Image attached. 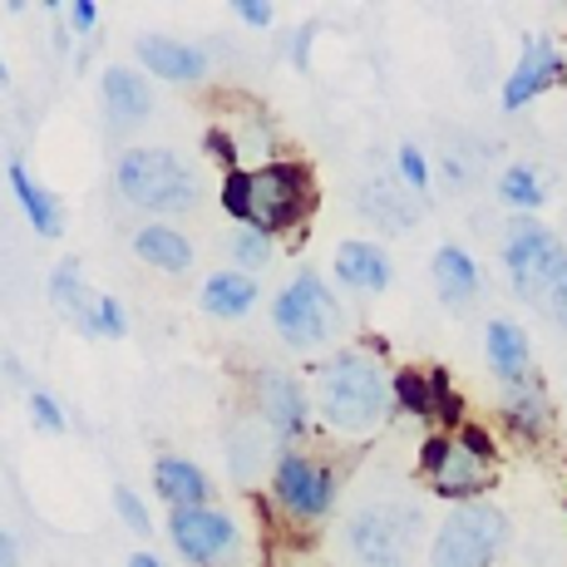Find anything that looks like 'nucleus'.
I'll use <instances>...</instances> for the list:
<instances>
[{"instance_id": "f257e3e1", "label": "nucleus", "mask_w": 567, "mask_h": 567, "mask_svg": "<svg viewBox=\"0 0 567 567\" xmlns=\"http://www.w3.org/2000/svg\"><path fill=\"white\" fill-rule=\"evenodd\" d=\"M390 405H395V375H385L380 355H370L365 346H346L316 365L311 410L321 414L326 430L346 434V440H365L385 424Z\"/></svg>"}, {"instance_id": "f03ea898", "label": "nucleus", "mask_w": 567, "mask_h": 567, "mask_svg": "<svg viewBox=\"0 0 567 567\" xmlns=\"http://www.w3.org/2000/svg\"><path fill=\"white\" fill-rule=\"evenodd\" d=\"M311 207H316V178L297 158H271L223 178V213L237 227H257L267 237L301 233Z\"/></svg>"}, {"instance_id": "7ed1b4c3", "label": "nucleus", "mask_w": 567, "mask_h": 567, "mask_svg": "<svg viewBox=\"0 0 567 567\" xmlns=\"http://www.w3.org/2000/svg\"><path fill=\"white\" fill-rule=\"evenodd\" d=\"M114 188L128 207H144V213H154L158 223L193 213L203 198L193 163L178 158L173 148H158V144L124 148V154L114 158Z\"/></svg>"}, {"instance_id": "20e7f679", "label": "nucleus", "mask_w": 567, "mask_h": 567, "mask_svg": "<svg viewBox=\"0 0 567 567\" xmlns=\"http://www.w3.org/2000/svg\"><path fill=\"white\" fill-rule=\"evenodd\" d=\"M420 474L444 504H474L498 484L494 440L468 420L460 430H434L420 450Z\"/></svg>"}, {"instance_id": "39448f33", "label": "nucleus", "mask_w": 567, "mask_h": 567, "mask_svg": "<svg viewBox=\"0 0 567 567\" xmlns=\"http://www.w3.org/2000/svg\"><path fill=\"white\" fill-rule=\"evenodd\" d=\"M424 543V514L410 504H361L341 523V553L355 567H410Z\"/></svg>"}, {"instance_id": "423d86ee", "label": "nucleus", "mask_w": 567, "mask_h": 567, "mask_svg": "<svg viewBox=\"0 0 567 567\" xmlns=\"http://www.w3.org/2000/svg\"><path fill=\"white\" fill-rule=\"evenodd\" d=\"M508 548V518L498 504L474 498L454 504L450 518L430 538V567H494L498 553Z\"/></svg>"}, {"instance_id": "0eeeda50", "label": "nucleus", "mask_w": 567, "mask_h": 567, "mask_svg": "<svg viewBox=\"0 0 567 567\" xmlns=\"http://www.w3.org/2000/svg\"><path fill=\"white\" fill-rule=\"evenodd\" d=\"M271 331L291 351H321L341 331V301H336L331 281L321 271H297L271 301Z\"/></svg>"}, {"instance_id": "6e6552de", "label": "nucleus", "mask_w": 567, "mask_h": 567, "mask_svg": "<svg viewBox=\"0 0 567 567\" xmlns=\"http://www.w3.org/2000/svg\"><path fill=\"white\" fill-rule=\"evenodd\" d=\"M504 271L508 281H514L518 297L528 301H548L553 291L567 281V247L563 237H553L543 223H533V217H514L504 233Z\"/></svg>"}, {"instance_id": "1a4fd4ad", "label": "nucleus", "mask_w": 567, "mask_h": 567, "mask_svg": "<svg viewBox=\"0 0 567 567\" xmlns=\"http://www.w3.org/2000/svg\"><path fill=\"white\" fill-rule=\"evenodd\" d=\"M271 504L287 523L297 528H311V523H326L336 508V468L311 460L307 450H281L277 464H271Z\"/></svg>"}, {"instance_id": "9d476101", "label": "nucleus", "mask_w": 567, "mask_h": 567, "mask_svg": "<svg viewBox=\"0 0 567 567\" xmlns=\"http://www.w3.org/2000/svg\"><path fill=\"white\" fill-rule=\"evenodd\" d=\"M168 538H173V548H178V558L193 567H233L243 558V528L217 504L168 514Z\"/></svg>"}, {"instance_id": "9b49d317", "label": "nucleus", "mask_w": 567, "mask_h": 567, "mask_svg": "<svg viewBox=\"0 0 567 567\" xmlns=\"http://www.w3.org/2000/svg\"><path fill=\"white\" fill-rule=\"evenodd\" d=\"M50 301L80 326L84 336H100V341H124L128 336V311L118 297L109 291H94L90 281L80 277V261L64 257L60 267L50 271Z\"/></svg>"}, {"instance_id": "f8f14e48", "label": "nucleus", "mask_w": 567, "mask_h": 567, "mask_svg": "<svg viewBox=\"0 0 567 567\" xmlns=\"http://www.w3.org/2000/svg\"><path fill=\"white\" fill-rule=\"evenodd\" d=\"M252 400H257V420L271 430V440L281 450H297L311 430V390L297 375L267 365L252 375Z\"/></svg>"}, {"instance_id": "ddd939ff", "label": "nucleus", "mask_w": 567, "mask_h": 567, "mask_svg": "<svg viewBox=\"0 0 567 567\" xmlns=\"http://www.w3.org/2000/svg\"><path fill=\"white\" fill-rule=\"evenodd\" d=\"M563 80H567V60H563V50L553 45V35H528L518 50V64L504 80L498 104H504V114H518V109H528L538 94L558 90Z\"/></svg>"}, {"instance_id": "4468645a", "label": "nucleus", "mask_w": 567, "mask_h": 567, "mask_svg": "<svg viewBox=\"0 0 567 567\" xmlns=\"http://www.w3.org/2000/svg\"><path fill=\"white\" fill-rule=\"evenodd\" d=\"M331 271L355 297H380V291H390V281H395V261H390V252L380 243H370V237H346L331 257Z\"/></svg>"}, {"instance_id": "2eb2a0df", "label": "nucleus", "mask_w": 567, "mask_h": 567, "mask_svg": "<svg viewBox=\"0 0 567 567\" xmlns=\"http://www.w3.org/2000/svg\"><path fill=\"white\" fill-rule=\"evenodd\" d=\"M138 64H144L148 80H168V84H203L207 80V50L193 45V40H168V35H138Z\"/></svg>"}, {"instance_id": "dca6fc26", "label": "nucleus", "mask_w": 567, "mask_h": 567, "mask_svg": "<svg viewBox=\"0 0 567 567\" xmlns=\"http://www.w3.org/2000/svg\"><path fill=\"white\" fill-rule=\"evenodd\" d=\"M484 355H488V370H494L498 385H523V380H533V341L508 316H494V321L484 326Z\"/></svg>"}, {"instance_id": "f3484780", "label": "nucleus", "mask_w": 567, "mask_h": 567, "mask_svg": "<svg viewBox=\"0 0 567 567\" xmlns=\"http://www.w3.org/2000/svg\"><path fill=\"white\" fill-rule=\"evenodd\" d=\"M100 100H104L109 124L128 128V124H144V118L154 114V84H148L138 70H128V64H109L104 80H100Z\"/></svg>"}, {"instance_id": "a211bd4d", "label": "nucleus", "mask_w": 567, "mask_h": 567, "mask_svg": "<svg viewBox=\"0 0 567 567\" xmlns=\"http://www.w3.org/2000/svg\"><path fill=\"white\" fill-rule=\"evenodd\" d=\"M154 488L173 514H178V508L213 504V478H207V468L183 460V454H163V460H154Z\"/></svg>"}, {"instance_id": "6ab92c4d", "label": "nucleus", "mask_w": 567, "mask_h": 567, "mask_svg": "<svg viewBox=\"0 0 567 567\" xmlns=\"http://www.w3.org/2000/svg\"><path fill=\"white\" fill-rule=\"evenodd\" d=\"M498 414L504 424L518 434V440H543L553 430V400H548V385L538 375L523 380V385H504L498 395Z\"/></svg>"}, {"instance_id": "aec40b11", "label": "nucleus", "mask_w": 567, "mask_h": 567, "mask_svg": "<svg viewBox=\"0 0 567 567\" xmlns=\"http://www.w3.org/2000/svg\"><path fill=\"white\" fill-rule=\"evenodd\" d=\"M134 257L144 261V267L163 271V277H183V271H193V243L183 227L173 223H144L134 233Z\"/></svg>"}, {"instance_id": "412c9836", "label": "nucleus", "mask_w": 567, "mask_h": 567, "mask_svg": "<svg viewBox=\"0 0 567 567\" xmlns=\"http://www.w3.org/2000/svg\"><path fill=\"white\" fill-rule=\"evenodd\" d=\"M277 454H281V444L271 450V430L261 420H243V424H233V434H227V464H233V474L243 488L257 484L261 474L271 478Z\"/></svg>"}, {"instance_id": "4be33fe9", "label": "nucleus", "mask_w": 567, "mask_h": 567, "mask_svg": "<svg viewBox=\"0 0 567 567\" xmlns=\"http://www.w3.org/2000/svg\"><path fill=\"white\" fill-rule=\"evenodd\" d=\"M430 277H434V291H440L444 307H468V301L478 297V287H484L478 261L468 257L460 243H444L440 252L430 257Z\"/></svg>"}, {"instance_id": "5701e85b", "label": "nucleus", "mask_w": 567, "mask_h": 567, "mask_svg": "<svg viewBox=\"0 0 567 567\" xmlns=\"http://www.w3.org/2000/svg\"><path fill=\"white\" fill-rule=\"evenodd\" d=\"M257 297H261L257 277H252V271H237V267L213 271V277L203 281V291H198L203 311L217 316V321H243V316L257 307Z\"/></svg>"}, {"instance_id": "b1692460", "label": "nucleus", "mask_w": 567, "mask_h": 567, "mask_svg": "<svg viewBox=\"0 0 567 567\" xmlns=\"http://www.w3.org/2000/svg\"><path fill=\"white\" fill-rule=\"evenodd\" d=\"M6 178H10V193H16L20 213H25V223L35 227V237H45V243H60V237H64V213H60V203H54V193L45 188V183L30 178L25 163H10Z\"/></svg>"}, {"instance_id": "393cba45", "label": "nucleus", "mask_w": 567, "mask_h": 567, "mask_svg": "<svg viewBox=\"0 0 567 567\" xmlns=\"http://www.w3.org/2000/svg\"><path fill=\"white\" fill-rule=\"evenodd\" d=\"M498 203L518 217H533L548 203V183H543V173L533 168V163H508V168L498 173Z\"/></svg>"}, {"instance_id": "a878e982", "label": "nucleus", "mask_w": 567, "mask_h": 567, "mask_svg": "<svg viewBox=\"0 0 567 567\" xmlns=\"http://www.w3.org/2000/svg\"><path fill=\"white\" fill-rule=\"evenodd\" d=\"M395 405L420 424H440V400H434V370H400L395 375Z\"/></svg>"}, {"instance_id": "bb28decb", "label": "nucleus", "mask_w": 567, "mask_h": 567, "mask_svg": "<svg viewBox=\"0 0 567 567\" xmlns=\"http://www.w3.org/2000/svg\"><path fill=\"white\" fill-rule=\"evenodd\" d=\"M227 252H233L237 271H252V277H257V271L271 261V252H277V247H271V237L257 233V227H237L233 243H227Z\"/></svg>"}, {"instance_id": "cd10ccee", "label": "nucleus", "mask_w": 567, "mask_h": 567, "mask_svg": "<svg viewBox=\"0 0 567 567\" xmlns=\"http://www.w3.org/2000/svg\"><path fill=\"white\" fill-rule=\"evenodd\" d=\"M203 154L213 158L223 173H237V168H243V144H237V138L227 134L223 124H217V128H207V134H203Z\"/></svg>"}, {"instance_id": "c85d7f7f", "label": "nucleus", "mask_w": 567, "mask_h": 567, "mask_svg": "<svg viewBox=\"0 0 567 567\" xmlns=\"http://www.w3.org/2000/svg\"><path fill=\"white\" fill-rule=\"evenodd\" d=\"M114 514L124 518V528H134L138 538H148V533H154V518H148L144 498H138L128 484H118V488H114Z\"/></svg>"}, {"instance_id": "c756f323", "label": "nucleus", "mask_w": 567, "mask_h": 567, "mask_svg": "<svg viewBox=\"0 0 567 567\" xmlns=\"http://www.w3.org/2000/svg\"><path fill=\"white\" fill-rule=\"evenodd\" d=\"M395 173H400V183H405L410 193H430V158H424L414 144H400Z\"/></svg>"}, {"instance_id": "7c9ffc66", "label": "nucleus", "mask_w": 567, "mask_h": 567, "mask_svg": "<svg viewBox=\"0 0 567 567\" xmlns=\"http://www.w3.org/2000/svg\"><path fill=\"white\" fill-rule=\"evenodd\" d=\"M30 420H35L40 434H64L70 430V420H64L60 400H54L50 390H30Z\"/></svg>"}, {"instance_id": "2f4dec72", "label": "nucleus", "mask_w": 567, "mask_h": 567, "mask_svg": "<svg viewBox=\"0 0 567 567\" xmlns=\"http://www.w3.org/2000/svg\"><path fill=\"white\" fill-rule=\"evenodd\" d=\"M233 16L243 20V25H252V30L277 25V6H267V0H233Z\"/></svg>"}, {"instance_id": "473e14b6", "label": "nucleus", "mask_w": 567, "mask_h": 567, "mask_svg": "<svg viewBox=\"0 0 567 567\" xmlns=\"http://www.w3.org/2000/svg\"><path fill=\"white\" fill-rule=\"evenodd\" d=\"M94 25H100V6H94V0H74L70 6V30L74 35H90Z\"/></svg>"}, {"instance_id": "72a5a7b5", "label": "nucleus", "mask_w": 567, "mask_h": 567, "mask_svg": "<svg viewBox=\"0 0 567 567\" xmlns=\"http://www.w3.org/2000/svg\"><path fill=\"white\" fill-rule=\"evenodd\" d=\"M311 35H316V25H301V35H297V54H291V60H297L301 70H307V54H311Z\"/></svg>"}, {"instance_id": "f704fd0d", "label": "nucleus", "mask_w": 567, "mask_h": 567, "mask_svg": "<svg viewBox=\"0 0 567 567\" xmlns=\"http://www.w3.org/2000/svg\"><path fill=\"white\" fill-rule=\"evenodd\" d=\"M548 307H553V316H558V321L567 326V281H563L558 291H553V297H548Z\"/></svg>"}, {"instance_id": "c9c22d12", "label": "nucleus", "mask_w": 567, "mask_h": 567, "mask_svg": "<svg viewBox=\"0 0 567 567\" xmlns=\"http://www.w3.org/2000/svg\"><path fill=\"white\" fill-rule=\"evenodd\" d=\"M0 567H16V538L0 533Z\"/></svg>"}, {"instance_id": "e433bc0d", "label": "nucleus", "mask_w": 567, "mask_h": 567, "mask_svg": "<svg viewBox=\"0 0 567 567\" xmlns=\"http://www.w3.org/2000/svg\"><path fill=\"white\" fill-rule=\"evenodd\" d=\"M128 567H163L154 553H128Z\"/></svg>"}, {"instance_id": "4c0bfd02", "label": "nucleus", "mask_w": 567, "mask_h": 567, "mask_svg": "<svg viewBox=\"0 0 567 567\" xmlns=\"http://www.w3.org/2000/svg\"><path fill=\"white\" fill-rule=\"evenodd\" d=\"M6 80H10V70H6V54H0V90H6Z\"/></svg>"}]
</instances>
